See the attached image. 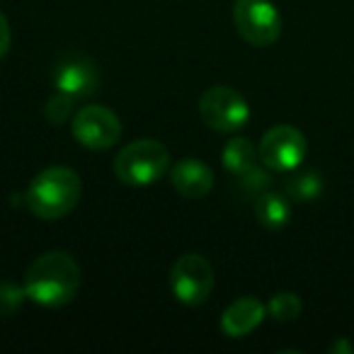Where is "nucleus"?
Wrapping results in <instances>:
<instances>
[{"label": "nucleus", "mask_w": 354, "mask_h": 354, "mask_svg": "<svg viewBox=\"0 0 354 354\" xmlns=\"http://www.w3.org/2000/svg\"><path fill=\"white\" fill-rule=\"evenodd\" d=\"M27 299L44 308H61L71 304L80 286V267L68 252L51 250L39 255L25 274Z\"/></svg>", "instance_id": "obj_1"}, {"label": "nucleus", "mask_w": 354, "mask_h": 354, "mask_svg": "<svg viewBox=\"0 0 354 354\" xmlns=\"http://www.w3.org/2000/svg\"><path fill=\"white\" fill-rule=\"evenodd\" d=\"M80 177L75 170L54 165L41 170L25 192V207L41 221H56L71 214L80 202Z\"/></svg>", "instance_id": "obj_2"}, {"label": "nucleus", "mask_w": 354, "mask_h": 354, "mask_svg": "<svg viewBox=\"0 0 354 354\" xmlns=\"http://www.w3.org/2000/svg\"><path fill=\"white\" fill-rule=\"evenodd\" d=\"M112 170L129 187H148L170 170V153L156 138H138L117 153Z\"/></svg>", "instance_id": "obj_3"}, {"label": "nucleus", "mask_w": 354, "mask_h": 354, "mask_svg": "<svg viewBox=\"0 0 354 354\" xmlns=\"http://www.w3.org/2000/svg\"><path fill=\"white\" fill-rule=\"evenodd\" d=\"M170 289L180 304L199 306L212 296L214 267L199 252H185L175 260L170 270Z\"/></svg>", "instance_id": "obj_4"}, {"label": "nucleus", "mask_w": 354, "mask_h": 354, "mask_svg": "<svg viewBox=\"0 0 354 354\" xmlns=\"http://www.w3.org/2000/svg\"><path fill=\"white\" fill-rule=\"evenodd\" d=\"M233 22L238 35L252 46H270L281 35V15L272 0H236Z\"/></svg>", "instance_id": "obj_5"}, {"label": "nucleus", "mask_w": 354, "mask_h": 354, "mask_svg": "<svg viewBox=\"0 0 354 354\" xmlns=\"http://www.w3.org/2000/svg\"><path fill=\"white\" fill-rule=\"evenodd\" d=\"M199 114L204 124L214 131H238L250 119V107L238 90L228 85H214L199 97Z\"/></svg>", "instance_id": "obj_6"}, {"label": "nucleus", "mask_w": 354, "mask_h": 354, "mask_svg": "<svg viewBox=\"0 0 354 354\" xmlns=\"http://www.w3.org/2000/svg\"><path fill=\"white\" fill-rule=\"evenodd\" d=\"M306 153H308V141L296 127L289 124H279L265 131L260 146H257V156L265 167L274 172H294L304 162Z\"/></svg>", "instance_id": "obj_7"}, {"label": "nucleus", "mask_w": 354, "mask_h": 354, "mask_svg": "<svg viewBox=\"0 0 354 354\" xmlns=\"http://www.w3.org/2000/svg\"><path fill=\"white\" fill-rule=\"evenodd\" d=\"M71 131L80 146L90 151H107L122 138V122L102 104H85L75 112Z\"/></svg>", "instance_id": "obj_8"}, {"label": "nucleus", "mask_w": 354, "mask_h": 354, "mask_svg": "<svg viewBox=\"0 0 354 354\" xmlns=\"http://www.w3.org/2000/svg\"><path fill=\"white\" fill-rule=\"evenodd\" d=\"M51 80H54L56 93H64L73 100H85L97 90L100 71L93 59L78 54V51H71L56 61L54 71H51Z\"/></svg>", "instance_id": "obj_9"}, {"label": "nucleus", "mask_w": 354, "mask_h": 354, "mask_svg": "<svg viewBox=\"0 0 354 354\" xmlns=\"http://www.w3.org/2000/svg\"><path fill=\"white\" fill-rule=\"evenodd\" d=\"M175 192L185 199H202L214 189V170L199 158H183L170 170Z\"/></svg>", "instance_id": "obj_10"}, {"label": "nucleus", "mask_w": 354, "mask_h": 354, "mask_svg": "<svg viewBox=\"0 0 354 354\" xmlns=\"http://www.w3.org/2000/svg\"><path fill=\"white\" fill-rule=\"evenodd\" d=\"M267 306L257 296H241L221 315V330L226 337H245L265 320Z\"/></svg>", "instance_id": "obj_11"}, {"label": "nucleus", "mask_w": 354, "mask_h": 354, "mask_svg": "<svg viewBox=\"0 0 354 354\" xmlns=\"http://www.w3.org/2000/svg\"><path fill=\"white\" fill-rule=\"evenodd\" d=\"M255 216L257 221L262 223L265 228H284L291 218V204L284 194H277V192H262L257 194L255 199Z\"/></svg>", "instance_id": "obj_12"}, {"label": "nucleus", "mask_w": 354, "mask_h": 354, "mask_svg": "<svg viewBox=\"0 0 354 354\" xmlns=\"http://www.w3.org/2000/svg\"><path fill=\"white\" fill-rule=\"evenodd\" d=\"M257 148L252 146L248 138L238 136V138H231V141L223 146V153H221V160H223V167L233 175L241 177L243 172H248L250 167L257 165Z\"/></svg>", "instance_id": "obj_13"}, {"label": "nucleus", "mask_w": 354, "mask_h": 354, "mask_svg": "<svg viewBox=\"0 0 354 354\" xmlns=\"http://www.w3.org/2000/svg\"><path fill=\"white\" fill-rule=\"evenodd\" d=\"M284 189L289 194V199H294V202H313L323 192V180L313 170L294 172L284 183Z\"/></svg>", "instance_id": "obj_14"}, {"label": "nucleus", "mask_w": 354, "mask_h": 354, "mask_svg": "<svg viewBox=\"0 0 354 354\" xmlns=\"http://www.w3.org/2000/svg\"><path fill=\"white\" fill-rule=\"evenodd\" d=\"M301 308H304V304H301V299L294 291H281V294L272 296L270 306H267V313L274 320H279V323H289V320L299 318Z\"/></svg>", "instance_id": "obj_15"}, {"label": "nucleus", "mask_w": 354, "mask_h": 354, "mask_svg": "<svg viewBox=\"0 0 354 354\" xmlns=\"http://www.w3.org/2000/svg\"><path fill=\"white\" fill-rule=\"evenodd\" d=\"M27 299L25 286L12 284V281H0V320H8L17 315Z\"/></svg>", "instance_id": "obj_16"}, {"label": "nucleus", "mask_w": 354, "mask_h": 354, "mask_svg": "<svg viewBox=\"0 0 354 354\" xmlns=\"http://www.w3.org/2000/svg\"><path fill=\"white\" fill-rule=\"evenodd\" d=\"M73 97H68V95L64 93H56L54 97H49V102L44 104V117L49 119L51 124H64L71 119V114H73Z\"/></svg>", "instance_id": "obj_17"}, {"label": "nucleus", "mask_w": 354, "mask_h": 354, "mask_svg": "<svg viewBox=\"0 0 354 354\" xmlns=\"http://www.w3.org/2000/svg\"><path fill=\"white\" fill-rule=\"evenodd\" d=\"M241 185L245 189H250V192H257L262 194L267 189V185H270V175H267L265 170H260V167H250L248 172H243L241 175Z\"/></svg>", "instance_id": "obj_18"}, {"label": "nucleus", "mask_w": 354, "mask_h": 354, "mask_svg": "<svg viewBox=\"0 0 354 354\" xmlns=\"http://www.w3.org/2000/svg\"><path fill=\"white\" fill-rule=\"evenodd\" d=\"M10 39H12L10 25H8L6 15L0 12V59H3V56L8 54V49H10Z\"/></svg>", "instance_id": "obj_19"}]
</instances>
